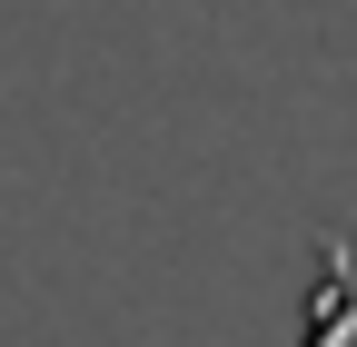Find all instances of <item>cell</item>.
<instances>
[{
	"instance_id": "cell-1",
	"label": "cell",
	"mask_w": 357,
	"mask_h": 347,
	"mask_svg": "<svg viewBox=\"0 0 357 347\" xmlns=\"http://www.w3.org/2000/svg\"><path fill=\"white\" fill-rule=\"evenodd\" d=\"M307 347H357V238L318 248V288H307Z\"/></svg>"
}]
</instances>
